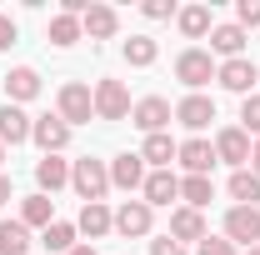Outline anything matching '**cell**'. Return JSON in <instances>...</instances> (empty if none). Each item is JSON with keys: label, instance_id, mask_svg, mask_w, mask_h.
Wrapping results in <instances>:
<instances>
[{"label": "cell", "instance_id": "6da1fadb", "mask_svg": "<svg viewBox=\"0 0 260 255\" xmlns=\"http://www.w3.org/2000/svg\"><path fill=\"white\" fill-rule=\"evenodd\" d=\"M70 185L80 190V200L85 205H95V200H105V190H110V170L100 165V160H75V170H70Z\"/></svg>", "mask_w": 260, "mask_h": 255}, {"label": "cell", "instance_id": "7a4b0ae2", "mask_svg": "<svg viewBox=\"0 0 260 255\" xmlns=\"http://www.w3.org/2000/svg\"><path fill=\"white\" fill-rule=\"evenodd\" d=\"M225 240H230V245H260V210H255V205H230Z\"/></svg>", "mask_w": 260, "mask_h": 255}, {"label": "cell", "instance_id": "3957f363", "mask_svg": "<svg viewBox=\"0 0 260 255\" xmlns=\"http://www.w3.org/2000/svg\"><path fill=\"white\" fill-rule=\"evenodd\" d=\"M95 115V95H90V85H80V80H70L60 90V120L65 125H85Z\"/></svg>", "mask_w": 260, "mask_h": 255}, {"label": "cell", "instance_id": "277c9868", "mask_svg": "<svg viewBox=\"0 0 260 255\" xmlns=\"http://www.w3.org/2000/svg\"><path fill=\"white\" fill-rule=\"evenodd\" d=\"M95 115L100 120H125L130 115V90L120 80H100L95 85Z\"/></svg>", "mask_w": 260, "mask_h": 255}, {"label": "cell", "instance_id": "5b68a950", "mask_svg": "<svg viewBox=\"0 0 260 255\" xmlns=\"http://www.w3.org/2000/svg\"><path fill=\"white\" fill-rule=\"evenodd\" d=\"M170 115H175V110H170V100H160V95H145L140 105H135V110H130V120L145 130V135H165Z\"/></svg>", "mask_w": 260, "mask_h": 255}, {"label": "cell", "instance_id": "8992f818", "mask_svg": "<svg viewBox=\"0 0 260 255\" xmlns=\"http://www.w3.org/2000/svg\"><path fill=\"white\" fill-rule=\"evenodd\" d=\"M175 80H185L190 90H200L205 80H215V60H210V50H185V55L175 60Z\"/></svg>", "mask_w": 260, "mask_h": 255}, {"label": "cell", "instance_id": "52a82bcc", "mask_svg": "<svg viewBox=\"0 0 260 255\" xmlns=\"http://www.w3.org/2000/svg\"><path fill=\"white\" fill-rule=\"evenodd\" d=\"M255 75H260L255 60H245V55H240V60H225L215 70V80H220L225 90H235V95H255Z\"/></svg>", "mask_w": 260, "mask_h": 255}, {"label": "cell", "instance_id": "ba28073f", "mask_svg": "<svg viewBox=\"0 0 260 255\" xmlns=\"http://www.w3.org/2000/svg\"><path fill=\"white\" fill-rule=\"evenodd\" d=\"M215 160H225V165H245V160H250V135H245L240 125L220 130V135H215Z\"/></svg>", "mask_w": 260, "mask_h": 255}, {"label": "cell", "instance_id": "9c48e42d", "mask_svg": "<svg viewBox=\"0 0 260 255\" xmlns=\"http://www.w3.org/2000/svg\"><path fill=\"white\" fill-rule=\"evenodd\" d=\"M175 120L185 130H205L210 120H215V100H205V95H185L180 105H175Z\"/></svg>", "mask_w": 260, "mask_h": 255}, {"label": "cell", "instance_id": "30bf717a", "mask_svg": "<svg viewBox=\"0 0 260 255\" xmlns=\"http://www.w3.org/2000/svg\"><path fill=\"white\" fill-rule=\"evenodd\" d=\"M115 230H120V235H150V205H145V200H125V205H120V210H115Z\"/></svg>", "mask_w": 260, "mask_h": 255}, {"label": "cell", "instance_id": "8fae6325", "mask_svg": "<svg viewBox=\"0 0 260 255\" xmlns=\"http://www.w3.org/2000/svg\"><path fill=\"white\" fill-rule=\"evenodd\" d=\"M35 120L20 110V105H5L0 110V145H20V140H30Z\"/></svg>", "mask_w": 260, "mask_h": 255}, {"label": "cell", "instance_id": "7c38bea8", "mask_svg": "<svg viewBox=\"0 0 260 255\" xmlns=\"http://www.w3.org/2000/svg\"><path fill=\"white\" fill-rule=\"evenodd\" d=\"M110 185H120V190H135V185H145V160L140 155H115L110 160Z\"/></svg>", "mask_w": 260, "mask_h": 255}, {"label": "cell", "instance_id": "4fadbf2b", "mask_svg": "<svg viewBox=\"0 0 260 255\" xmlns=\"http://www.w3.org/2000/svg\"><path fill=\"white\" fill-rule=\"evenodd\" d=\"M170 200H180L175 170H150L145 175V205H170Z\"/></svg>", "mask_w": 260, "mask_h": 255}, {"label": "cell", "instance_id": "5bb4252c", "mask_svg": "<svg viewBox=\"0 0 260 255\" xmlns=\"http://www.w3.org/2000/svg\"><path fill=\"white\" fill-rule=\"evenodd\" d=\"M175 160H180L190 175H210V165H215V145H210V140H185V145L175 150Z\"/></svg>", "mask_w": 260, "mask_h": 255}, {"label": "cell", "instance_id": "9a60e30c", "mask_svg": "<svg viewBox=\"0 0 260 255\" xmlns=\"http://www.w3.org/2000/svg\"><path fill=\"white\" fill-rule=\"evenodd\" d=\"M30 140L40 145V150H45V155H55V150H65V140H70V125H65V120H50V115H45V120H35Z\"/></svg>", "mask_w": 260, "mask_h": 255}, {"label": "cell", "instance_id": "2e32d148", "mask_svg": "<svg viewBox=\"0 0 260 255\" xmlns=\"http://www.w3.org/2000/svg\"><path fill=\"white\" fill-rule=\"evenodd\" d=\"M115 25H120V20H115V10H110V5H90V10L80 15V30L90 35V40H110Z\"/></svg>", "mask_w": 260, "mask_h": 255}, {"label": "cell", "instance_id": "e0dca14e", "mask_svg": "<svg viewBox=\"0 0 260 255\" xmlns=\"http://www.w3.org/2000/svg\"><path fill=\"white\" fill-rule=\"evenodd\" d=\"M205 235H210V230H205V220H200V210L185 205V210L170 215V240H205Z\"/></svg>", "mask_w": 260, "mask_h": 255}, {"label": "cell", "instance_id": "ac0fdd59", "mask_svg": "<svg viewBox=\"0 0 260 255\" xmlns=\"http://www.w3.org/2000/svg\"><path fill=\"white\" fill-rule=\"evenodd\" d=\"M35 180H40V190H60V185H70V165H65L60 155H45L40 165H35Z\"/></svg>", "mask_w": 260, "mask_h": 255}, {"label": "cell", "instance_id": "d6986e66", "mask_svg": "<svg viewBox=\"0 0 260 255\" xmlns=\"http://www.w3.org/2000/svg\"><path fill=\"white\" fill-rule=\"evenodd\" d=\"M5 95H10V100H35V95H40V75H35L30 65L10 70V75H5Z\"/></svg>", "mask_w": 260, "mask_h": 255}, {"label": "cell", "instance_id": "ffe728a7", "mask_svg": "<svg viewBox=\"0 0 260 255\" xmlns=\"http://www.w3.org/2000/svg\"><path fill=\"white\" fill-rule=\"evenodd\" d=\"M20 225H25V230H30V225H55V200H50V195H25Z\"/></svg>", "mask_w": 260, "mask_h": 255}, {"label": "cell", "instance_id": "44dd1931", "mask_svg": "<svg viewBox=\"0 0 260 255\" xmlns=\"http://www.w3.org/2000/svg\"><path fill=\"white\" fill-rule=\"evenodd\" d=\"M210 50H220L225 60H240V50H245V30H240V25H215V30H210Z\"/></svg>", "mask_w": 260, "mask_h": 255}, {"label": "cell", "instance_id": "7402d4cb", "mask_svg": "<svg viewBox=\"0 0 260 255\" xmlns=\"http://www.w3.org/2000/svg\"><path fill=\"white\" fill-rule=\"evenodd\" d=\"M110 225H115V215L105 210V200H95V205H85V210H80V220H75V230H85V235L95 240V235H105Z\"/></svg>", "mask_w": 260, "mask_h": 255}, {"label": "cell", "instance_id": "603a6c76", "mask_svg": "<svg viewBox=\"0 0 260 255\" xmlns=\"http://www.w3.org/2000/svg\"><path fill=\"white\" fill-rule=\"evenodd\" d=\"M180 195H185L190 210H200V205L215 200V185H210V175H185V180H180Z\"/></svg>", "mask_w": 260, "mask_h": 255}, {"label": "cell", "instance_id": "cb8c5ba5", "mask_svg": "<svg viewBox=\"0 0 260 255\" xmlns=\"http://www.w3.org/2000/svg\"><path fill=\"white\" fill-rule=\"evenodd\" d=\"M30 250V230L20 220H5L0 225V255H25Z\"/></svg>", "mask_w": 260, "mask_h": 255}, {"label": "cell", "instance_id": "d4e9b609", "mask_svg": "<svg viewBox=\"0 0 260 255\" xmlns=\"http://www.w3.org/2000/svg\"><path fill=\"white\" fill-rule=\"evenodd\" d=\"M175 150H180V145H175V140H170V135H145V150H140V160H150V165H170V160H175Z\"/></svg>", "mask_w": 260, "mask_h": 255}, {"label": "cell", "instance_id": "484cf974", "mask_svg": "<svg viewBox=\"0 0 260 255\" xmlns=\"http://www.w3.org/2000/svg\"><path fill=\"white\" fill-rule=\"evenodd\" d=\"M40 245H45L50 255H60V250H75V225H65V220L45 225V235H40Z\"/></svg>", "mask_w": 260, "mask_h": 255}, {"label": "cell", "instance_id": "4316f807", "mask_svg": "<svg viewBox=\"0 0 260 255\" xmlns=\"http://www.w3.org/2000/svg\"><path fill=\"white\" fill-rule=\"evenodd\" d=\"M230 195H235L240 205H255L260 200V175L255 170H235V175H230Z\"/></svg>", "mask_w": 260, "mask_h": 255}, {"label": "cell", "instance_id": "83f0119b", "mask_svg": "<svg viewBox=\"0 0 260 255\" xmlns=\"http://www.w3.org/2000/svg\"><path fill=\"white\" fill-rule=\"evenodd\" d=\"M155 55H160V50H155L150 35H130V40H125V60L130 65H155Z\"/></svg>", "mask_w": 260, "mask_h": 255}, {"label": "cell", "instance_id": "f1b7e54d", "mask_svg": "<svg viewBox=\"0 0 260 255\" xmlns=\"http://www.w3.org/2000/svg\"><path fill=\"white\" fill-rule=\"evenodd\" d=\"M180 30L190 35V40H200L205 30H215V25H210V10H205V5H190V10H180Z\"/></svg>", "mask_w": 260, "mask_h": 255}, {"label": "cell", "instance_id": "f546056e", "mask_svg": "<svg viewBox=\"0 0 260 255\" xmlns=\"http://www.w3.org/2000/svg\"><path fill=\"white\" fill-rule=\"evenodd\" d=\"M80 35H85V30H80V20H75V15H65V10L50 20V40H55V45H75Z\"/></svg>", "mask_w": 260, "mask_h": 255}, {"label": "cell", "instance_id": "4dcf8cb0", "mask_svg": "<svg viewBox=\"0 0 260 255\" xmlns=\"http://www.w3.org/2000/svg\"><path fill=\"white\" fill-rule=\"evenodd\" d=\"M240 130L245 135H260V95H245V105H240Z\"/></svg>", "mask_w": 260, "mask_h": 255}, {"label": "cell", "instance_id": "1f68e13d", "mask_svg": "<svg viewBox=\"0 0 260 255\" xmlns=\"http://www.w3.org/2000/svg\"><path fill=\"white\" fill-rule=\"evenodd\" d=\"M235 15H240V30H245V25H260V0H240Z\"/></svg>", "mask_w": 260, "mask_h": 255}, {"label": "cell", "instance_id": "d6a6232c", "mask_svg": "<svg viewBox=\"0 0 260 255\" xmlns=\"http://www.w3.org/2000/svg\"><path fill=\"white\" fill-rule=\"evenodd\" d=\"M200 255H235V245L220 240V235H205V240H200Z\"/></svg>", "mask_w": 260, "mask_h": 255}, {"label": "cell", "instance_id": "836d02e7", "mask_svg": "<svg viewBox=\"0 0 260 255\" xmlns=\"http://www.w3.org/2000/svg\"><path fill=\"white\" fill-rule=\"evenodd\" d=\"M150 255H185V245L170 240V235H160V240H150Z\"/></svg>", "mask_w": 260, "mask_h": 255}, {"label": "cell", "instance_id": "e575fe53", "mask_svg": "<svg viewBox=\"0 0 260 255\" xmlns=\"http://www.w3.org/2000/svg\"><path fill=\"white\" fill-rule=\"evenodd\" d=\"M10 45H15V20L0 15V50H10Z\"/></svg>", "mask_w": 260, "mask_h": 255}, {"label": "cell", "instance_id": "d590c367", "mask_svg": "<svg viewBox=\"0 0 260 255\" xmlns=\"http://www.w3.org/2000/svg\"><path fill=\"white\" fill-rule=\"evenodd\" d=\"M145 15H150V20H165V15H170V0H145Z\"/></svg>", "mask_w": 260, "mask_h": 255}, {"label": "cell", "instance_id": "8d00e7d4", "mask_svg": "<svg viewBox=\"0 0 260 255\" xmlns=\"http://www.w3.org/2000/svg\"><path fill=\"white\" fill-rule=\"evenodd\" d=\"M250 170H255V175H260V140H255V145H250Z\"/></svg>", "mask_w": 260, "mask_h": 255}, {"label": "cell", "instance_id": "74e56055", "mask_svg": "<svg viewBox=\"0 0 260 255\" xmlns=\"http://www.w3.org/2000/svg\"><path fill=\"white\" fill-rule=\"evenodd\" d=\"M5 200H10V180L0 175V205H5Z\"/></svg>", "mask_w": 260, "mask_h": 255}, {"label": "cell", "instance_id": "f35d334b", "mask_svg": "<svg viewBox=\"0 0 260 255\" xmlns=\"http://www.w3.org/2000/svg\"><path fill=\"white\" fill-rule=\"evenodd\" d=\"M70 255H95V250H90V245H75V250H70Z\"/></svg>", "mask_w": 260, "mask_h": 255}, {"label": "cell", "instance_id": "ab89813d", "mask_svg": "<svg viewBox=\"0 0 260 255\" xmlns=\"http://www.w3.org/2000/svg\"><path fill=\"white\" fill-rule=\"evenodd\" d=\"M245 255H260V245H250V250H245Z\"/></svg>", "mask_w": 260, "mask_h": 255}, {"label": "cell", "instance_id": "60d3db41", "mask_svg": "<svg viewBox=\"0 0 260 255\" xmlns=\"http://www.w3.org/2000/svg\"><path fill=\"white\" fill-rule=\"evenodd\" d=\"M0 160H5V145H0Z\"/></svg>", "mask_w": 260, "mask_h": 255}]
</instances>
